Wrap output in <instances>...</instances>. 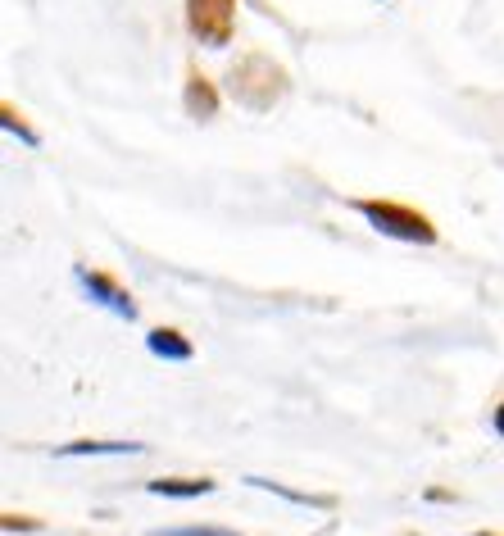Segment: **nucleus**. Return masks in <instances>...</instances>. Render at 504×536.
Segmentation results:
<instances>
[{"instance_id":"423d86ee","label":"nucleus","mask_w":504,"mask_h":536,"mask_svg":"<svg viewBox=\"0 0 504 536\" xmlns=\"http://www.w3.org/2000/svg\"><path fill=\"white\" fill-rule=\"evenodd\" d=\"M141 446H123V441H78V446H64V455H132Z\"/></svg>"},{"instance_id":"7ed1b4c3","label":"nucleus","mask_w":504,"mask_h":536,"mask_svg":"<svg viewBox=\"0 0 504 536\" xmlns=\"http://www.w3.org/2000/svg\"><path fill=\"white\" fill-rule=\"evenodd\" d=\"M214 482L205 477H168V482H150V496H173V500H191V496H209Z\"/></svg>"},{"instance_id":"9d476101","label":"nucleus","mask_w":504,"mask_h":536,"mask_svg":"<svg viewBox=\"0 0 504 536\" xmlns=\"http://www.w3.org/2000/svg\"><path fill=\"white\" fill-rule=\"evenodd\" d=\"M477 536H491V532H477Z\"/></svg>"},{"instance_id":"1a4fd4ad","label":"nucleus","mask_w":504,"mask_h":536,"mask_svg":"<svg viewBox=\"0 0 504 536\" xmlns=\"http://www.w3.org/2000/svg\"><path fill=\"white\" fill-rule=\"evenodd\" d=\"M495 432H500V437H504V405L495 409Z\"/></svg>"},{"instance_id":"6e6552de","label":"nucleus","mask_w":504,"mask_h":536,"mask_svg":"<svg viewBox=\"0 0 504 536\" xmlns=\"http://www.w3.org/2000/svg\"><path fill=\"white\" fill-rule=\"evenodd\" d=\"M191 110H214V96H209V91L205 87H196V91H191Z\"/></svg>"},{"instance_id":"0eeeda50","label":"nucleus","mask_w":504,"mask_h":536,"mask_svg":"<svg viewBox=\"0 0 504 536\" xmlns=\"http://www.w3.org/2000/svg\"><path fill=\"white\" fill-rule=\"evenodd\" d=\"M155 536H237V532H223V527H173V532H155Z\"/></svg>"},{"instance_id":"39448f33","label":"nucleus","mask_w":504,"mask_h":536,"mask_svg":"<svg viewBox=\"0 0 504 536\" xmlns=\"http://www.w3.org/2000/svg\"><path fill=\"white\" fill-rule=\"evenodd\" d=\"M150 350L155 355H164V359H191V341H182L178 332H150Z\"/></svg>"},{"instance_id":"20e7f679","label":"nucleus","mask_w":504,"mask_h":536,"mask_svg":"<svg viewBox=\"0 0 504 536\" xmlns=\"http://www.w3.org/2000/svg\"><path fill=\"white\" fill-rule=\"evenodd\" d=\"M82 282H87V291H96V296L105 300L109 309H119V314H128V318L137 314V305H132V300L123 296V291L114 287V282H109V278H100V273H82Z\"/></svg>"},{"instance_id":"f257e3e1","label":"nucleus","mask_w":504,"mask_h":536,"mask_svg":"<svg viewBox=\"0 0 504 536\" xmlns=\"http://www.w3.org/2000/svg\"><path fill=\"white\" fill-rule=\"evenodd\" d=\"M364 219L373 223L377 232H386V237H400V241H432V223L423 219V214H414V209H400V205H377V200H364Z\"/></svg>"},{"instance_id":"f03ea898","label":"nucleus","mask_w":504,"mask_h":536,"mask_svg":"<svg viewBox=\"0 0 504 536\" xmlns=\"http://www.w3.org/2000/svg\"><path fill=\"white\" fill-rule=\"evenodd\" d=\"M191 5H196V14H191V19H196V32L200 37H209V41H223L228 37V19H232V5L228 0H191Z\"/></svg>"}]
</instances>
